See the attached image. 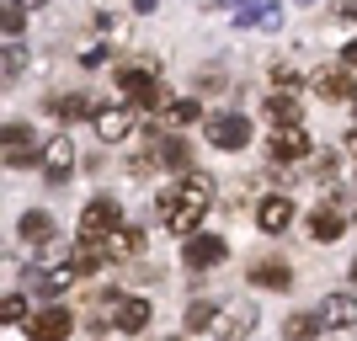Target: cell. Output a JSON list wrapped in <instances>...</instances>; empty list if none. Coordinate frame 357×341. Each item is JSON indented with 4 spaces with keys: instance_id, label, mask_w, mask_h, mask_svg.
<instances>
[{
    "instance_id": "cell-25",
    "label": "cell",
    "mask_w": 357,
    "mask_h": 341,
    "mask_svg": "<svg viewBox=\"0 0 357 341\" xmlns=\"http://www.w3.org/2000/svg\"><path fill=\"white\" fill-rule=\"evenodd\" d=\"M165 118H171V123H197V118H203V102H197V96H181V102H171Z\"/></svg>"
},
{
    "instance_id": "cell-11",
    "label": "cell",
    "mask_w": 357,
    "mask_h": 341,
    "mask_svg": "<svg viewBox=\"0 0 357 341\" xmlns=\"http://www.w3.org/2000/svg\"><path fill=\"white\" fill-rule=\"evenodd\" d=\"M272 160H304L310 155V134L304 128H272Z\"/></svg>"
},
{
    "instance_id": "cell-15",
    "label": "cell",
    "mask_w": 357,
    "mask_h": 341,
    "mask_svg": "<svg viewBox=\"0 0 357 341\" xmlns=\"http://www.w3.org/2000/svg\"><path fill=\"white\" fill-rule=\"evenodd\" d=\"M310 86H314L320 102H347V96H352V75H347V70H320Z\"/></svg>"
},
{
    "instance_id": "cell-10",
    "label": "cell",
    "mask_w": 357,
    "mask_h": 341,
    "mask_svg": "<svg viewBox=\"0 0 357 341\" xmlns=\"http://www.w3.org/2000/svg\"><path fill=\"white\" fill-rule=\"evenodd\" d=\"M70 165H75V144H70V139H48V144H43V176L48 181H64V176H70Z\"/></svg>"
},
{
    "instance_id": "cell-23",
    "label": "cell",
    "mask_w": 357,
    "mask_h": 341,
    "mask_svg": "<svg viewBox=\"0 0 357 341\" xmlns=\"http://www.w3.org/2000/svg\"><path fill=\"white\" fill-rule=\"evenodd\" d=\"M320 331H326V326H320V315H294V320L283 326V341H314Z\"/></svg>"
},
{
    "instance_id": "cell-26",
    "label": "cell",
    "mask_w": 357,
    "mask_h": 341,
    "mask_svg": "<svg viewBox=\"0 0 357 341\" xmlns=\"http://www.w3.org/2000/svg\"><path fill=\"white\" fill-rule=\"evenodd\" d=\"M0 320H6V326H27V320H32L27 304H22V294H6V304H0Z\"/></svg>"
},
{
    "instance_id": "cell-7",
    "label": "cell",
    "mask_w": 357,
    "mask_h": 341,
    "mask_svg": "<svg viewBox=\"0 0 357 341\" xmlns=\"http://www.w3.org/2000/svg\"><path fill=\"white\" fill-rule=\"evenodd\" d=\"M171 197H176L181 208H192V213H208V203H213V181L203 176V171H187V176H181V187H176Z\"/></svg>"
},
{
    "instance_id": "cell-19",
    "label": "cell",
    "mask_w": 357,
    "mask_h": 341,
    "mask_svg": "<svg viewBox=\"0 0 357 341\" xmlns=\"http://www.w3.org/2000/svg\"><path fill=\"white\" fill-rule=\"evenodd\" d=\"M267 123H272V128H298V102L272 91V96H267Z\"/></svg>"
},
{
    "instance_id": "cell-5",
    "label": "cell",
    "mask_w": 357,
    "mask_h": 341,
    "mask_svg": "<svg viewBox=\"0 0 357 341\" xmlns=\"http://www.w3.org/2000/svg\"><path fill=\"white\" fill-rule=\"evenodd\" d=\"M118 86H123V96H134V102H139V107H149V112L165 102L160 80H155L149 70H123V75H118Z\"/></svg>"
},
{
    "instance_id": "cell-27",
    "label": "cell",
    "mask_w": 357,
    "mask_h": 341,
    "mask_svg": "<svg viewBox=\"0 0 357 341\" xmlns=\"http://www.w3.org/2000/svg\"><path fill=\"white\" fill-rule=\"evenodd\" d=\"M54 112H59V118H86L91 102H86V96H59V102H54Z\"/></svg>"
},
{
    "instance_id": "cell-35",
    "label": "cell",
    "mask_w": 357,
    "mask_h": 341,
    "mask_svg": "<svg viewBox=\"0 0 357 341\" xmlns=\"http://www.w3.org/2000/svg\"><path fill=\"white\" fill-rule=\"evenodd\" d=\"M22 6H27V11H38V6H48V0H22Z\"/></svg>"
},
{
    "instance_id": "cell-20",
    "label": "cell",
    "mask_w": 357,
    "mask_h": 341,
    "mask_svg": "<svg viewBox=\"0 0 357 341\" xmlns=\"http://www.w3.org/2000/svg\"><path fill=\"white\" fill-rule=\"evenodd\" d=\"M251 282H256V288H288L294 272H288L283 262H251Z\"/></svg>"
},
{
    "instance_id": "cell-17",
    "label": "cell",
    "mask_w": 357,
    "mask_h": 341,
    "mask_svg": "<svg viewBox=\"0 0 357 341\" xmlns=\"http://www.w3.org/2000/svg\"><path fill=\"white\" fill-rule=\"evenodd\" d=\"M102 262H112L102 240H80V245H75V251H70V267L80 272V278H86V272H96V267H102Z\"/></svg>"
},
{
    "instance_id": "cell-3",
    "label": "cell",
    "mask_w": 357,
    "mask_h": 341,
    "mask_svg": "<svg viewBox=\"0 0 357 341\" xmlns=\"http://www.w3.org/2000/svg\"><path fill=\"white\" fill-rule=\"evenodd\" d=\"M70 331H75V315L64 304H48L27 320V341H70Z\"/></svg>"
},
{
    "instance_id": "cell-22",
    "label": "cell",
    "mask_w": 357,
    "mask_h": 341,
    "mask_svg": "<svg viewBox=\"0 0 357 341\" xmlns=\"http://www.w3.org/2000/svg\"><path fill=\"white\" fill-rule=\"evenodd\" d=\"M155 160L171 165V171H187V160H192V155H187V144L171 134V139H160V144H155Z\"/></svg>"
},
{
    "instance_id": "cell-2",
    "label": "cell",
    "mask_w": 357,
    "mask_h": 341,
    "mask_svg": "<svg viewBox=\"0 0 357 341\" xmlns=\"http://www.w3.org/2000/svg\"><path fill=\"white\" fill-rule=\"evenodd\" d=\"M123 229V208L112 203V197H91L86 213H80V235L86 240H112Z\"/></svg>"
},
{
    "instance_id": "cell-29",
    "label": "cell",
    "mask_w": 357,
    "mask_h": 341,
    "mask_svg": "<svg viewBox=\"0 0 357 341\" xmlns=\"http://www.w3.org/2000/svg\"><path fill=\"white\" fill-rule=\"evenodd\" d=\"M310 165H314V181H331V176H336V155H331V149L310 155Z\"/></svg>"
},
{
    "instance_id": "cell-13",
    "label": "cell",
    "mask_w": 357,
    "mask_h": 341,
    "mask_svg": "<svg viewBox=\"0 0 357 341\" xmlns=\"http://www.w3.org/2000/svg\"><path fill=\"white\" fill-rule=\"evenodd\" d=\"M91 123H96V139H102V144H118V139H128V128H134V118H128L123 107H102Z\"/></svg>"
},
{
    "instance_id": "cell-33",
    "label": "cell",
    "mask_w": 357,
    "mask_h": 341,
    "mask_svg": "<svg viewBox=\"0 0 357 341\" xmlns=\"http://www.w3.org/2000/svg\"><path fill=\"white\" fill-rule=\"evenodd\" d=\"M342 59H347V70H357V38L347 43V54H342Z\"/></svg>"
},
{
    "instance_id": "cell-31",
    "label": "cell",
    "mask_w": 357,
    "mask_h": 341,
    "mask_svg": "<svg viewBox=\"0 0 357 341\" xmlns=\"http://www.w3.org/2000/svg\"><path fill=\"white\" fill-rule=\"evenodd\" d=\"M331 11H336V22H357V0H331Z\"/></svg>"
},
{
    "instance_id": "cell-24",
    "label": "cell",
    "mask_w": 357,
    "mask_h": 341,
    "mask_svg": "<svg viewBox=\"0 0 357 341\" xmlns=\"http://www.w3.org/2000/svg\"><path fill=\"white\" fill-rule=\"evenodd\" d=\"M213 315H219V310H213L208 298H192L187 315H181V326H187V331H203V326H213Z\"/></svg>"
},
{
    "instance_id": "cell-30",
    "label": "cell",
    "mask_w": 357,
    "mask_h": 341,
    "mask_svg": "<svg viewBox=\"0 0 357 341\" xmlns=\"http://www.w3.org/2000/svg\"><path fill=\"white\" fill-rule=\"evenodd\" d=\"M22 32V0H6V43Z\"/></svg>"
},
{
    "instance_id": "cell-21",
    "label": "cell",
    "mask_w": 357,
    "mask_h": 341,
    "mask_svg": "<svg viewBox=\"0 0 357 341\" xmlns=\"http://www.w3.org/2000/svg\"><path fill=\"white\" fill-rule=\"evenodd\" d=\"M102 245H107V256H112V262H128V256L144 245V235H139V229H118V235L102 240Z\"/></svg>"
},
{
    "instance_id": "cell-12",
    "label": "cell",
    "mask_w": 357,
    "mask_h": 341,
    "mask_svg": "<svg viewBox=\"0 0 357 341\" xmlns=\"http://www.w3.org/2000/svg\"><path fill=\"white\" fill-rule=\"evenodd\" d=\"M112 326L128 331V336H134V331H144V326H149V298L123 294V298H118V310H112Z\"/></svg>"
},
{
    "instance_id": "cell-16",
    "label": "cell",
    "mask_w": 357,
    "mask_h": 341,
    "mask_svg": "<svg viewBox=\"0 0 357 341\" xmlns=\"http://www.w3.org/2000/svg\"><path fill=\"white\" fill-rule=\"evenodd\" d=\"M16 235L27 240V245H48V240H54V219H48L43 208H32V213L16 219Z\"/></svg>"
},
{
    "instance_id": "cell-9",
    "label": "cell",
    "mask_w": 357,
    "mask_h": 341,
    "mask_svg": "<svg viewBox=\"0 0 357 341\" xmlns=\"http://www.w3.org/2000/svg\"><path fill=\"white\" fill-rule=\"evenodd\" d=\"M320 326L326 331H352L357 326V298L352 294H331L326 304H320Z\"/></svg>"
},
{
    "instance_id": "cell-18",
    "label": "cell",
    "mask_w": 357,
    "mask_h": 341,
    "mask_svg": "<svg viewBox=\"0 0 357 341\" xmlns=\"http://www.w3.org/2000/svg\"><path fill=\"white\" fill-rule=\"evenodd\" d=\"M342 229H347V219L336 213V208H314L310 213V235L314 240H342Z\"/></svg>"
},
{
    "instance_id": "cell-28",
    "label": "cell",
    "mask_w": 357,
    "mask_h": 341,
    "mask_svg": "<svg viewBox=\"0 0 357 341\" xmlns=\"http://www.w3.org/2000/svg\"><path fill=\"white\" fill-rule=\"evenodd\" d=\"M22 59H27V54H22V43H6V86H16V75H22Z\"/></svg>"
},
{
    "instance_id": "cell-8",
    "label": "cell",
    "mask_w": 357,
    "mask_h": 341,
    "mask_svg": "<svg viewBox=\"0 0 357 341\" xmlns=\"http://www.w3.org/2000/svg\"><path fill=\"white\" fill-rule=\"evenodd\" d=\"M38 149H32V128L27 123H6V171H22ZM43 160V155H38Z\"/></svg>"
},
{
    "instance_id": "cell-32",
    "label": "cell",
    "mask_w": 357,
    "mask_h": 341,
    "mask_svg": "<svg viewBox=\"0 0 357 341\" xmlns=\"http://www.w3.org/2000/svg\"><path fill=\"white\" fill-rule=\"evenodd\" d=\"M107 48H112V43H107ZM107 48H102V43H96V48H86V54H80V64H86V70H96V64L107 59Z\"/></svg>"
},
{
    "instance_id": "cell-4",
    "label": "cell",
    "mask_w": 357,
    "mask_h": 341,
    "mask_svg": "<svg viewBox=\"0 0 357 341\" xmlns=\"http://www.w3.org/2000/svg\"><path fill=\"white\" fill-rule=\"evenodd\" d=\"M208 144L213 149H245L251 144V123L240 118V112H224V118L208 123Z\"/></svg>"
},
{
    "instance_id": "cell-34",
    "label": "cell",
    "mask_w": 357,
    "mask_h": 341,
    "mask_svg": "<svg viewBox=\"0 0 357 341\" xmlns=\"http://www.w3.org/2000/svg\"><path fill=\"white\" fill-rule=\"evenodd\" d=\"M134 11H155V0H134Z\"/></svg>"
},
{
    "instance_id": "cell-14",
    "label": "cell",
    "mask_w": 357,
    "mask_h": 341,
    "mask_svg": "<svg viewBox=\"0 0 357 341\" xmlns=\"http://www.w3.org/2000/svg\"><path fill=\"white\" fill-rule=\"evenodd\" d=\"M288 224H294V203H288L283 192H278V197H267V203L256 208V229L278 235V229H288Z\"/></svg>"
},
{
    "instance_id": "cell-1",
    "label": "cell",
    "mask_w": 357,
    "mask_h": 341,
    "mask_svg": "<svg viewBox=\"0 0 357 341\" xmlns=\"http://www.w3.org/2000/svg\"><path fill=\"white\" fill-rule=\"evenodd\" d=\"M256 320H261V310H256L251 298H240V304H224L219 315H213V341H245L256 331Z\"/></svg>"
},
{
    "instance_id": "cell-36",
    "label": "cell",
    "mask_w": 357,
    "mask_h": 341,
    "mask_svg": "<svg viewBox=\"0 0 357 341\" xmlns=\"http://www.w3.org/2000/svg\"><path fill=\"white\" fill-rule=\"evenodd\" d=\"M352 278H357V262H352Z\"/></svg>"
},
{
    "instance_id": "cell-6",
    "label": "cell",
    "mask_w": 357,
    "mask_h": 341,
    "mask_svg": "<svg viewBox=\"0 0 357 341\" xmlns=\"http://www.w3.org/2000/svg\"><path fill=\"white\" fill-rule=\"evenodd\" d=\"M224 256H229V245H224L219 235H192V240H187V267H192V272L219 267Z\"/></svg>"
}]
</instances>
